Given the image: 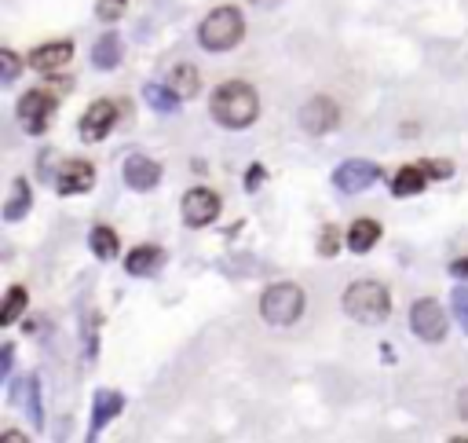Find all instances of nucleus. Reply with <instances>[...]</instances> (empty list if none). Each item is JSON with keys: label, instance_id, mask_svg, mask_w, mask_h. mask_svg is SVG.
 <instances>
[{"label": "nucleus", "instance_id": "20", "mask_svg": "<svg viewBox=\"0 0 468 443\" xmlns=\"http://www.w3.org/2000/svg\"><path fill=\"white\" fill-rule=\"evenodd\" d=\"M29 202H34V194H29V184L22 180V176H19V180L12 184V198H8V205H4V220H22L26 213H29Z\"/></svg>", "mask_w": 468, "mask_h": 443}, {"label": "nucleus", "instance_id": "18", "mask_svg": "<svg viewBox=\"0 0 468 443\" xmlns=\"http://www.w3.org/2000/svg\"><path fill=\"white\" fill-rule=\"evenodd\" d=\"M169 88L179 96V99H194L198 96V70L191 67V63H183V67H176L172 74H169Z\"/></svg>", "mask_w": 468, "mask_h": 443}, {"label": "nucleus", "instance_id": "27", "mask_svg": "<svg viewBox=\"0 0 468 443\" xmlns=\"http://www.w3.org/2000/svg\"><path fill=\"white\" fill-rule=\"evenodd\" d=\"M454 315L461 322V330L468 334V286H457L454 289Z\"/></svg>", "mask_w": 468, "mask_h": 443}, {"label": "nucleus", "instance_id": "11", "mask_svg": "<svg viewBox=\"0 0 468 443\" xmlns=\"http://www.w3.org/2000/svg\"><path fill=\"white\" fill-rule=\"evenodd\" d=\"M91 184H96V165H88V162H67L59 169L55 176V191L59 194H84L91 191Z\"/></svg>", "mask_w": 468, "mask_h": 443}, {"label": "nucleus", "instance_id": "23", "mask_svg": "<svg viewBox=\"0 0 468 443\" xmlns=\"http://www.w3.org/2000/svg\"><path fill=\"white\" fill-rule=\"evenodd\" d=\"M22 308H26V289L22 286H12L8 297H4V308H0V322H4V327H12V322L22 315Z\"/></svg>", "mask_w": 468, "mask_h": 443}, {"label": "nucleus", "instance_id": "29", "mask_svg": "<svg viewBox=\"0 0 468 443\" xmlns=\"http://www.w3.org/2000/svg\"><path fill=\"white\" fill-rule=\"evenodd\" d=\"M319 253H322V257H333V253H337V227H322Z\"/></svg>", "mask_w": 468, "mask_h": 443}, {"label": "nucleus", "instance_id": "25", "mask_svg": "<svg viewBox=\"0 0 468 443\" xmlns=\"http://www.w3.org/2000/svg\"><path fill=\"white\" fill-rule=\"evenodd\" d=\"M15 77H19V55L12 48H4V51H0V81L12 84Z\"/></svg>", "mask_w": 468, "mask_h": 443}, {"label": "nucleus", "instance_id": "13", "mask_svg": "<svg viewBox=\"0 0 468 443\" xmlns=\"http://www.w3.org/2000/svg\"><path fill=\"white\" fill-rule=\"evenodd\" d=\"M124 407V396L121 392H110V389H99L96 392V403H91V429H88V439H96Z\"/></svg>", "mask_w": 468, "mask_h": 443}, {"label": "nucleus", "instance_id": "7", "mask_svg": "<svg viewBox=\"0 0 468 443\" xmlns=\"http://www.w3.org/2000/svg\"><path fill=\"white\" fill-rule=\"evenodd\" d=\"M216 217H220V194L209 191V187L186 191V198H183V220H186V227H209Z\"/></svg>", "mask_w": 468, "mask_h": 443}, {"label": "nucleus", "instance_id": "4", "mask_svg": "<svg viewBox=\"0 0 468 443\" xmlns=\"http://www.w3.org/2000/svg\"><path fill=\"white\" fill-rule=\"evenodd\" d=\"M260 315L274 327H290L304 315V289L297 282H278L260 297Z\"/></svg>", "mask_w": 468, "mask_h": 443}, {"label": "nucleus", "instance_id": "17", "mask_svg": "<svg viewBox=\"0 0 468 443\" xmlns=\"http://www.w3.org/2000/svg\"><path fill=\"white\" fill-rule=\"evenodd\" d=\"M424 184H428L424 165H402L395 172V180H392V191H395V198H414Z\"/></svg>", "mask_w": 468, "mask_h": 443}, {"label": "nucleus", "instance_id": "21", "mask_svg": "<svg viewBox=\"0 0 468 443\" xmlns=\"http://www.w3.org/2000/svg\"><path fill=\"white\" fill-rule=\"evenodd\" d=\"M143 99H147L154 110H158V114H172V110L179 107V96L172 92L169 84H147V88H143Z\"/></svg>", "mask_w": 468, "mask_h": 443}, {"label": "nucleus", "instance_id": "2", "mask_svg": "<svg viewBox=\"0 0 468 443\" xmlns=\"http://www.w3.org/2000/svg\"><path fill=\"white\" fill-rule=\"evenodd\" d=\"M345 312L355 319V322H385L388 312H392V293L388 286L373 282V279H362V282H352L345 289Z\"/></svg>", "mask_w": 468, "mask_h": 443}, {"label": "nucleus", "instance_id": "3", "mask_svg": "<svg viewBox=\"0 0 468 443\" xmlns=\"http://www.w3.org/2000/svg\"><path fill=\"white\" fill-rule=\"evenodd\" d=\"M245 37V19L238 8H212L198 29V41L205 51H227Z\"/></svg>", "mask_w": 468, "mask_h": 443}, {"label": "nucleus", "instance_id": "10", "mask_svg": "<svg viewBox=\"0 0 468 443\" xmlns=\"http://www.w3.org/2000/svg\"><path fill=\"white\" fill-rule=\"evenodd\" d=\"M114 122H117V107L110 99H96V103L88 107V114L81 117V139L84 143L107 139V132L114 129Z\"/></svg>", "mask_w": 468, "mask_h": 443}, {"label": "nucleus", "instance_id": "26", "mask_svg": "<svg viewBox=\"0 0 468 443\" xmlns=\"http://www.w3.org/2000/svg\"><path fill=\"white\" fill-rule=\"evenodd\" d=\"M26 385H29V415H34V429H41L44 425V415H41V385H37V377H29Z\"/></svg>", "mask_w": 468, "mask_h": 443}, {"label": "nucleus", "instance_id": "22", "mask_svg": "<svg viewBox=\"0 0 468 443\" xmlns=\"http://www.w3.org/2000/svg\"><path fill=\"white\" fill-rule=\"evenodd\" d=\"M91 249H96L99 260H114L117 257V234L110 227H91Z\"/></svg>", "mask_w": 468, "mask_h": 443}, {"label": "nucleus", "instance_id": "9", "mask_svg": "<svg viewBox=\"0 0 468 443\" xmlns=\"http://www.w3.org/2000/svg\"><path fill=\"white\" fill-rule=\"evenodd\" d=\"M337 125H340V107H337L333 99L319 96V99L304 103V110H300V129H304V132L322 136V132H333Z\"/></svg>", "mask_w": 468, "mask_h": 443}, {"label": "nucleus", "instance_id": "16", "mask_svg": "<svg viewBox=\"0 0 468 443\" xmlns=\"http://www.w3.org/2000/svg\"><path fill=\"white\" fill-rule=\"evenodd\" d=\"M348 249L352 253H366V249H373L381 242V224L377 220H369V217H362V220H355L352 227H348Z\"/></svg>", "mask_w": 468, "mask_h": 443}, {"label": "nucleus", "instance_id": "30", "mask_svg": "<svg viewBox=\"0 0 468 443\" xmlns=\"http://www.w3.org/2000/svg\"><path fill=\"white\" fill-rule=\"evenodd\" d=\"M260 172H264V165H253V172H249V187L260 184Z\"/></svg>", "mask_w": 468, "mask_h": 443}, {"label": "nucleus", "instance_id": "15", "mask_svg": "<svg viewBox=\"0 0 468 443\" xmlns=\"http://www.w3.org/2000/svg\"><path fill=\"white\" fill-rule=\"evenodd\" d=\"M165 264V253L158 246H136L129 257H124V268H129V275H154Z\"/></svg>", "mask_w": 468, "mask_h": 443}, {"label": "nucleus", "instance_id": "31", "mask_svg": "<svg viewBox=\"0 0 468 443\" xmlns=\"http://www.w3.org/2000/svg\"><path fill=\"white\" fill-rule=\"evenodd\" d=\"M454 275H468V260H457L454 264Z\"/></svg>", "mask_w": 468, "mask_h": 443}, {"label": "nucleus", "instance_id": "12", "mask_svg": "<svg viewBox=\"0 0 468 443\" xmlns=\"http://www.w3.org/2000/svg\"><path fill=\"white\" fill-rule=\"evenodd\" d=\"M162 180V165L147 158V154H132L129 162H124V184H129L132 191H150V187H158Z\"/></svg>", "mask_w": 468, "mask_h": 443}, {"label": "nucleus", "instance_id": "6", "mask_svg": "<svg viewBox=\"0 0 468 443\" xmlns=\"http://www.w3.org/2000/svg\"><path fill=\"white\" fill-rule=\"evenodd\" d=\"M377 176H381V169L373 165V162H366V158H348V162L337 165L333 184H337V191H345V194H359V191H366V187L377 184Z\"/></svg>", "mask_w": 468, "mask_h": 443}, {"label": "nucleus", "instance_id": "32", "mask_svg": "<svg viewBox=\"0 0 468 443\" xmlns=\"http://www.w3.org/2000/svg\"><path fill=\"white\" fill-rule=\"evenodd\" d=\"M253 4H278V0H253Z\"/></svg>", "mask_w": 468, "mask_h": 443}, {"label": "nucleus", "instance_id": "1", "mask_svg": "<svg viewBox=\"0 0 468 443\" xmlns=\"http://www.w3.org/2000/svg\"><path fill=\"white\" fill-rule=\"evenodd\" d=\"M209 110L224 129H249L260 114V96L253 92V84H245V81H224L212 92Z\"/></svg>", "mask_w": 468, "mask_h": 443}, {"label": "nucleus", "instance_id": "19", "mask_svg": "<svg viewBox=\"0 0 468 443\" xmlns=\"http://www.w3.org/2000/svg\"><path fill=\"white\" fill-rule=\"evenodd\" d=\"M91 63L99 70H114L121 63V37L117 34H107L96 41V51H91Z\"/></svg>", "mask_w": 468, "mask_h": 443}, {"label": "nucleus", "instance_id": "24", "mask_svg": "<svg viewBox=\"0 0 468 443\" xmlns=\"http://www.w3.org/2000/svg\"><path fill=\"white\" fill-rule=\"evenodd\" d=\"M124 8H129V0H96L99 22H117V19L124 15Z\"/></svg>", "mask_w": 468, "mask_h": 443}, {"label": "nucleus", "instance_id": "14", "mask_svg": "<svg viewBox=\"0 0 468 443\" xmlns=\"http://www.w3.org/2000/svg\"><path fill=\"white\" fill-rule=\"evenodd\" d=\"M74 59V44L70 41H48L41 44L37 51H29V67L48 74V70H59V67H67Z\"/></svg>", "mask_w": 468, "mask_h": 443}, {"label": "nucleus", "instance_id": "5", "mask_svg": "<svg viewBox=\"0 0 468 443\" xmlns=\"http://www.w3.org/2000/svg\"><path fill=\"white\" fill-rule=\"evenodd\" d=\"M447 327H450V319H447V312H443L440 301L424 297V301H417V305L410 308V330H414L421 341H428V344L443 341V337H447Z\"/></svg>", "mask_w": 468, "mask_h": 443}, {"label": "nucleus", "instance_id": "8", "mask_svg": "<svg viewBox=\"0 0 468 443\" xmlns=\"http://www.w3.org/2000/svg\"><path fill=\"white\" fill-rule=\"evenodd\" d=\"M52 110H55V96L37 88V92H29V96L19 99V122L34 136H41L48 129V122H52Z\"/></svg>", "mask_w": 468, "mask_h": 443}, {"label": "nucleus", "instance_id": "28", "mask_svg": "<svg viewBox=\"0 0 468 443\" xmlns=\"http://www.w3.org/2000/svg\"><path fill=\"white\" fill-rule=\"evenodd\" d=\"M421 165H424V172L432 176V180H450V172H454L450 162H421Z\"/></svg>", "mask_w": 468, "mask_h": 443}]
</instances>
